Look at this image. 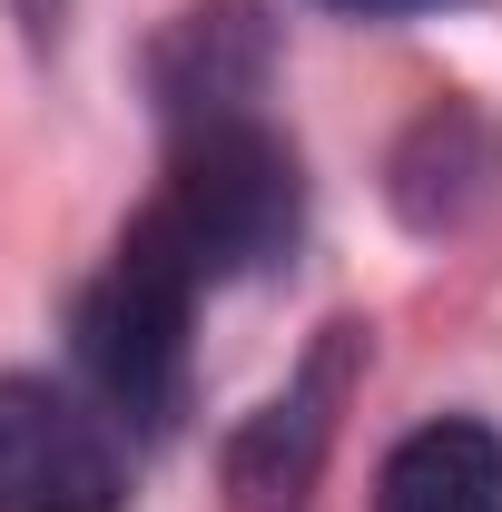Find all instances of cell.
<instances>
[{"instance_id":"6da1fadb","label":"cell","mask_w":502,"mask_h":512,"mask_svg":"<svg viewBox=\"0 0 502 512\" xmlns=\"http://www.w3.org/2000/svg\"><path fill=\"white\" fill-rule=\"evenodd\" d=\"M296 217H306V178H296V148L266 119L178 128L168 178L148 197V227L188 256L197 286H227V276L276 266L296 247Z\"/></svg>"},{"instance_id":"7a4b0ae2","label":"cell","mask_w":502,"mask_h":512,"mask_svg":"<svg viewBox=\"0 0 502 512\" xmlns=\"http://www.w3.org/2000/svg\"><path fill=\"white\" fill-rule=\"evenodd\" d=\"M188 256L168 247L148 217L128 227L109 266L89 276L79 316H69V345H79V375L99 394L109 424H138V434H168L178 424V394H188V316H197Z\"/></svg>"},{"instance_id":"3957f363","label":"cell","mask_w":502,"mask_h":512,"mask_svg":"<svg viewBox=\"0 0 502 512\" xmlns=\"http://www.w3.org/2000/svg\"><path fill=\"white\" fill-rule=\"evenodd\" d=\"M0 512H128L109 414H89L69 384L0 375Z\"/></svg>"},{"instance_id":"277c9868","label":"cell","mask_w":502,"mask_h":512,"mask_svg":"<svg viewBox=\"0 0 502 512\" xmlns=\"http://www.w3.org/2000/svg\"><path fill=\"white\" fill-rule=\"evenodd\" d=\"M355 365H365V325H325V345L286 375V394H266L227 434L237 512H296L315 493V473L335 453V424H345V394H355Z\"/></svg>"},{"instance_id":"5b68a950","label":"cell","mask_w":502,"mask_h":512,"mask_svg":"<svg viewBox=\"0 0 502 512\" xmlns=\"http://www.w3.org/2000/svg\"><path fill=\"white\" fill-rule=\"evenodd\" d=\"M266 69H276V20L256 0H188L148 50V99H158L168 128L256 119Z\"/></svg>"},{"instance_id":"8992f818","label":"cell","mask_w":502,"mask_h":512,"mask_svg":"<svg viewBox=\"0 0 502 512\" xmlns=\"http://www.w3.org/2000/svg\"><path fill=\"white\" fill-rule=\"evenodd\" d=\"M493 188H502V128L473 99H434L424 119L404 128V148H394V207H404V227L443 237Z\"/></svg>"},{"instance_id":"52a82bcc","label":"cell","mask_w":502,"mask_h":512,"mask_svg":"<svg viewBox=\"0 0 502 512\" xmlns=\"http://www.w3.org/2000/svg\"><path fill=\"white\" fill-rule=\"evenodd\" d=\"M375 512H502V434L483 414H434L375 473Z\"/></svg>"},{"instance_id":"ba28073f","label":"cell","mask_w":502,"mask_h":512,"mask_svg":"<svg viewBox=\"0 0 502 512\" xmlns=\"http://www.w3.org/2000/svg\"><path fill=\"white\" fill-rule=\"evenodd\" d=\"M10 10H20V30H30V40H40V50H50V40H60V20H69V0H10Z\"/></svg>"},{"instance_id":"9c48e42d","label":"cell","mask_w":502,"mask_h":512,"mask_svg":"<svg viewBox=\"0 0 502 512\" xmlns=\"http://www.w3.org/2000/svg\"><path fill=\"white\" fill-rule=\"evenodd\" d=\"M325 10H365V20H384V10H453V0H325Z\"/></svg>"}]
</instances>
